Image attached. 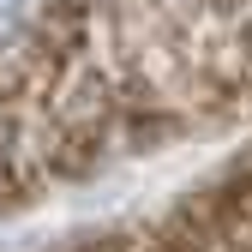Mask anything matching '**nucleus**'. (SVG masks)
I'll list each match as a JSON object with an SVG mask.
<instances>
[{
  "label": "nucleus",
  "mask_w": 252,
  "mask_h": 252,
  "mask_svg": "<svg viewBox=\"0 0 252 252\" xmlns=\"http://www.w3.org/2000/svg\"><path fill=\"white\" fill-rule=\"evenodd\" d=\"M72 0H0V60L48 54Z\"/></svg>",
  "instance_id": "nucleus-1"
}]
</instances>
